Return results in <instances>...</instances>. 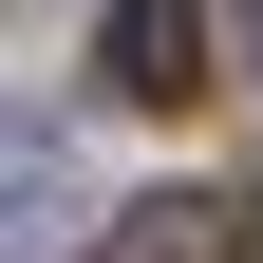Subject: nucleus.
<instances>
[{
  "instance_id": "obj_1",
  "label": "nucleus",
  "mask_w": 263,
  "mask_h": 263,
  "mask_svg": "<svg viewBox=\"0 0 263 263\" xmlns=\"http://www.w3.org/2000/svg\"><path fill=\"white\" fill-rule=\"evenodd\" d=\"M76 263H263V207L245 188H132Z\"/></svg>"
},
{
  "instance_id": "obj_4",
  "label": "nucleus",
  "mask_w": 263,
  "mask_h": 263,
  "mask_svg": "<svg viewBox=\"0 0 263 263\" xmlns=\"http://www.w3.org/2000/svg\"><path fill=\"white\" fill-rule=\"evenodd\" d=\"M0 19H38V0H0Z\"/></svg>"
},
{
  "instance_id": "obj_3",
  "label": "nucleus",
  "mask_w": 263,
  "mask_h": 263,
  "mask_svg": "<svg viewBox=\"0 0 263 263\" xmlns=\"http://www.w3.org/2000/svg\"><path fill=\"white\" fill-rule=\"evenodd\" d=\"M57 207H76V132L57 113H0V263H38Z\"/></svg>"
},
{
  "instance_id": "obj_2",
  "label": "nucleus",
  "mask_w": 263,
  "mask_h": 263,
  "mask_svg": "<svg viewBox=\"0 0 263 263\" xmlns=\"http://www.w3.org/2000/svg\"><path fill=\"white\" fill-rule=\"evenodd\" d=\"M113 94L132 113H188L207 94V0H113Z\"/></svg>"
}]
</instances>
